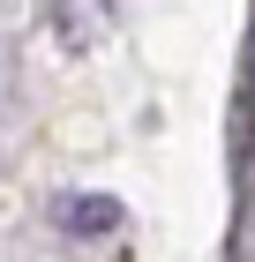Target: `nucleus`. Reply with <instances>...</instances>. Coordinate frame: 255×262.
Wrapping results in <instances>:
<instances>
[{
	"label": "nucleus",
	"mask_w": 255,
	"mask_h": 262,
	"mask_svg": "<svg viewBox=\"0 0 255 262\" xmlns=\"http://www.w3.org/2000/svg\"><path fill=\"white\" fill-rule=\"evenodd\" d=\"M53 225L68 232V240H98V232H120V202L113 195H68L53 210Z\"/></svg>",
	"instance_id": "obj_1"
}]
</instances>
